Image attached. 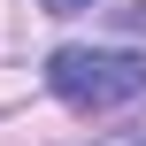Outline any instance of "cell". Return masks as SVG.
<instances>
[{
	"mask_svg": "<svg viewBox=\"0 0 146 146\" xmlns=\"http://www.w3.org/2000/svg\"><path fill=\"white\" fill-rule=\"evenodd\" d=\"M46 85L77 115H108V108L146 100V54H131V46H62L46 62Z\"/></svg>",
	"mask_w": 146,
	"mask_h": 146,
	"instance_id": "cell-1",
	"label": "cell"
},
{
	"mask_svg": "<svg viewBox=\"0 0 146 146\" xmlns=\"http://www.w3.org/2000/svg\"><path fill=\"white\" fill-rule=\"evenodd\" d=\"M46 15H77V8H92V0H38Z\"/></svg>",
	"mask_w": 146,
	"mask_h": 146,
	"instance_id": "cell-2",
	"label": "cell"
}]
</instances>
